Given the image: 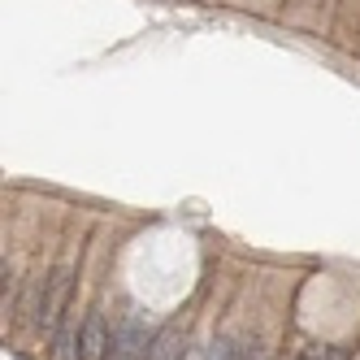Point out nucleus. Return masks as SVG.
<instances>
[{
  "mask_svg": "<svg viewBox=\"0 0 360 360\" xmlns=\"http://www.w3.org/2000/svg\"><path fill=\"white\" fill-rule=\"evenodd\" d=\"M148 352H152L148 326L135 313H126L122 326H117V334H113V360H148Z\"/></svg>",
  "mask_w": 360,
  "mask_h": 360,
  "instance_id": "nucleus-1",
  "label": "nucleus"
},
{
  "mask_svg": "<svg viewBox=\"0 0 360 360\" xmlns=\"http://www.w3.org/2000/svg\"><path fill=\"white\" fill-rule=\"evenodd\" d=\"M70 278H74V269L70 265H61L53 278H48V291H44V313H39V326L35 330H57L61 326V308H65V295H70Z\"/></svg>",
  "mask_w": 360,
  "mask_h": 360,
  "instance_id": "nucleus-2",
  "label": "nucleus"
},
{
  "mask_svg": "<svg viewBox=\"0 0 360 360\" xmlns=\"http://www.w3.org/2000/svg\"><path fill=\"white\" fill-rule=\"evenodd\" d=\"M113 347L109 339V321L100 313H87L79 326V360H105V352Z\"/></svg>",
  "mask_w": 360,
  "mask_h": 360,
  "instance_id": "nucleus-3",
  "label": "nucleus"
},
{
  "mask_svg": "<svg viewBox=\"0 0 360 360\" xmlns=\"http://www.w3.org/2000/svg\"><path fill=\"white\" fill-rule=\"evenodd\" d=\"M148 360H183V330H178V326L161 330L157 339H152V352H148Z\"/></svg>",
  "mask_w": 360,
  "mask_h": 360,
  "instance_id": "nucleus-4",
  "label": "nucleus"
},
{
  "mask_svg": "<svg viewBox=\"0 0 360 360\" xmlns=\"http://www.w3.org/2000/svg\"><path fill=\"white\" fill-rule=\"evenodd\" d=\"M53 360H79V330H74V326H61V330H57Z\"/></svg>",
  "mask_w": 360,
  "mask_h": 360,
  "instance_id": "nucleus-5",
  "label": "nucleus"
},
{
  "mask_svg": "<svg viewBox=\"0 0 360 360\" xmlns=\"http://www.w3.org/2000/svg\"><path fill=\"white\" fill-rule=\"evenodd\" d=\"M243 356V347H235L230 339H221V343H213V352H209V360H239Z\"/></svg>",
  "mask_w": 360,
  "mask_h": 360,
  "instance_id": "nucleus-6",
  "label": "nucleus"
},
{
  "mask_svg": "<svg viewBox=\"0 0 360 360\" xmlns=\"http://www.w3.org/2000/svg\"><path fill=\"white\" fill-rule=\"evenodd\" d=\"M300 360H347L343 347H313V352H304Z\"/></svg>",
  "mask_w": 360,
  "mask_h": 360,
  "instance_id": "nucleus-7",
  "label": "nucleus"
},
{
  "mask_svg": "<svg viewBox=\"0 0 360 360\" xmlns=\"http://www.w3.org/2000/svg\"><path fill=\"white\" fill-rule=\"evenodd\" d=\"M239 360H269V356H265V347L256 343V339H248V343H243V356H239Z\"/></svg>",
  "mask_w": 360,
  "mask_h": 360,
  "instance_id": "nucleus-8",
  "label": "nucleus"
}]
</instances>
